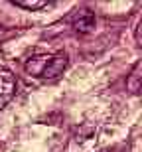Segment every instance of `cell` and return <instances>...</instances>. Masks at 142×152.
Returning <instances> with one entry per match:
<instances>
[{"label":"cell","mask_w":142,"mask_h":152,"mask_svg":"<svg viewBox=\"0 0 142 152\" xmlns=\"http://www.w3.org/2000/svg\"><path fill=\"white\" fill-rule=\"evenodd\" d=\"M71 24H73L75 32H79V34H89V32L95 28V14H93L89 8H81V10H77L73 14Z\"/></svg>","instance_id":"cell-2"},{"label":"cell","mask_w":142,"mask_h":152,"mask_svg":"<svg viewBox=\"0 0 142 152\" xmlns=\"http://www.w3.org/2000/svg\"><path fill=\"white\" fill-rule=\"evenodd\" d=\"M67 65H69L67 53L59 51V53H50V56L47 53H40V56L30 57L26 61V65H24V69L32 77L44 79V81H53L59 75H63Z\"/></svg>","instance_id":"cell-1"},{"label":"cell","mask_w":142,"mask_h":152,"mask_svg":"<svg viewBox=\"0 0 142 152\" xmlns=\"http://www.w3.org/2000/svg\"><path fill=\"white\" fill-rule=\"evenodd\" d=\"M12 4L24 10H40V8H46L47 2L46 0H14Z\"/></svg>","instance_id":"cell-5"},{"label":"cell","mask_w":142,"mask_h":152,"mask_svg":"<svg viewBox=\"0 0 142 152\" xmlns=\"http://www.w3.org/2000/svg\"><path fill=\"white\" fill-rule=\"evenodd\" d=\"M126 87H128L132 93H138V91H140V63H136L134 69H132V73L128 75V79H126Z\"/></svg>","instance_id":"cell-4"},{"label":"cell","mask_w":142,"mask_h":152,"mask_svg":"<svg viewBox=\"0 0 142 152\" xmlns=\"http://www.w3.org/2000/svg\"><path fill=\"white\" fill-rule=\"evenodd\" d=\"M16 93V79L10 71H0V109L6 107Z\"/></svg>","instance_id":"cell-3"}]
</instances>
